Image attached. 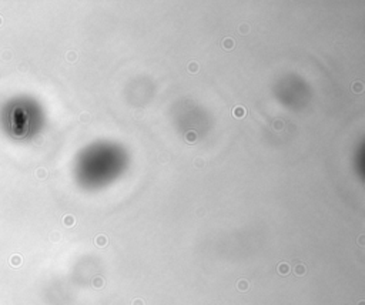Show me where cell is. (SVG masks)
<instances>
[{
  "label": "cell",
  "mask_w": 365,
  "mask_h": 305,
  "mask_svg": "<svg viewBox=\"0 0 365 305\" xmlns=\"http://www.w3.org/2000/svg\"><path fill=\"white\" fill-rule=\"evenodd\" d=\"M245 108L243 107V106H237V107H234V110H233V114H234V117H237V118H243L244 116H245Z\"/></svg>",
  "instance_id": "1"
},
{
  "label": "cell",
  "mask_w": 365,
  "mask_h": 305,
  "mask_svg": "<svg viewBox=\"0 0 365 305\" xmlns=\"http://www.w3.org/2000/svg\"><path fill=\"white\" fill-rule=\"evenodd\" d=\"M277 269H278V274L287 275L288 272H290V264H287V262H281V264H278Z\"/></svg>",
  "instance_id": "2"
},
{
  "label": "cell",
  "mask_w": 365,
  "mask_h": 305,
  "mask_svg": "<svg viewBox=\"0 0 365 305\" xmlns=\"http://www.w3.org/2000/svg\"><path fill=\"white\" fill-rule=\"evenodd\" d=\"M91 284H93L94 288H103L106 282H104V278H103V277H96V278H93Z\"/></svg>",
  "instance_id": "3"
},
{
  "label": "cell",
  "mask_w": 365,
  "mask_h": 305,
  "mask_svg": "<svg viewBox=\"0 0 365 305\" xmlns=\"http://www.w3.org/2000/svg\"><path fill=\"white\" fill-rule=\"evenodd\" d=\"M184 138H186L187 143H190V144H191V143H194V141L197 140V133H196V131H193V130H191V131H187V134H186V137H184Z\"/></svg>",
  "instance_id": "4"
},
{
  "label": "cell",
  "mask_w": 365,
  "mask_h": 305,
  "mask_svg": "<svg viewBox=\"0 0 365 305\" xmlns=\"http://www.w3.org/2000/svg\"><path fill=\"white\" fill-rule=\"evenodd\" d=\"M248 287H250V284H248L247 279H240V281L237 282V288L240 289V291H243V292L247 291Z\"/></svg>",
  "instance_id": "5"
},
{
  "label": "cell",
  "mask_w": 365,
  "mask_h": 305,
  "mask_svg": "<svg viewBox=\"0 0 365 305\" xmlns=\"http://www.w3.org/2000/svg\"><path fill=\"white\" fill-rule=\"evenodd\" d=\"M107 244V237L106 235H97L96 237V245L97 247H106Z\"/></svg>",
  "instance_id": "6"
},
{
  "label": "cell",
  "mask_w": 365,
  "mask_h": 305,
  "mask_svg": "<svg viewBox=\"0 0 365 305\" xmlns=\"http://www.w3.org/2000/svg\"><path fill=\"white\" fill-rule=\"evenodd\" d=\"M351 88L354 93H361V91L364 90V84H362L361 81H355V83H352Z\"/></svg>",
  "instance_id": "7"
},
{
  "label": "cell",
  "mask_w": 365,
  "mask_h": 305,
  "mask_svg": "<svg viewBox=\"0 0 365 305\" xmlns=\"http://www.w3.org/2000/svg\"><path fill=\"white\" fill-rule=\"evenodd\" d=\"M223 47L225 49V50H231V49L234 47V40H233V39H230V37L224 39V41H223Z\"/></svg>",
  "instance_id": "8"
},
{
  "label": "cell",
  "mask_w": 365,
  "mask_h": 305,
  "mask_svg": "<svg viewBox=\"0 0 365 305\" xmlns=\"http://www.w3.org/2000/svg\"><path fill=\"white\" fill-rule=\"evenodd\" d=\"M295 275H304L305 274V265L304 264H297L294 268Z\"/></svg>",
  "instance_id": "9"
},
{
  "label": "cell",
  "mask_w": 365,
  "mask_h": 305,
  "mask_svg": "<svg viewBox=\"0 0 365 305\" xmlns=\"http://www.w3.org/2000/svg\"><path fill=\"white\" fill-rule=\"evenodd\" d=\"M198 69H200V66H198V63H196V61H191V63L188 64L190 73H197V71H198Z\"/></svg>",
  "instance_id": "10"
},
{
  "label": "cell",
  "mask_w": 365,
  "mask_h": 305,
  "mask_svg": "<svg viewBox=\"0 0 365 305\" xmlns=\"http://www.w3.org/2000/svg\"><path fill=\"white\" fill-rule=\"evenodd\" d=\"M240 33L241 34H247L248 33V24L247 23H243L240 26Z\"/></svg>",
  "instance_id": "11"
},
{
  "label": "cell",
  "mask_w": 365,
  "mask_h": 305,
  "mask_svg": "<svg viewBox=\"0 0 365 305\" xmlns=\"http://www.w3.org/2000/svg\"><path fill=\"white\" fill-rule=\"evenodd\" d=\"M66 225H73V222H74V218L73 217H66Z\"/></svg>",
  "instance_id": "12"
},
{
  "label": "cell",
  "mask_w": 365,
  "mask_h": 305,
  "mask_svg": "<svg viewBox=\"0 0 365 305\" xmlns=\"http://www.w3.org/2000/svg\"><path fill=\"white\" fill-rule=\"evenodd\" d=\"M274 128H275V130H281V128H282V123H281V121H275V123H274Z\"/></svg>",
  "instance_id": "13"
},
{
  "label": "cell",
  "mask_w": 365,
  "mask_h": 305,
  "mask_svg": "<svg viewBox=\"0 0 365 305\" xmlns=\"http://www.w3.org/2000/svg\"><path fill=\"white\" fill-rule=\"evenodd\" d=\"M133 305H144V302H143V299L137 298V299H134V301H133Z\"/></svg>",
  "instance_id": "14"
},
{
  "label": "cell",
  "mask_w": 365,
  "mask_h": 305,
  "mask_svg": "<svg viewBox=\"0 0 365 305\" xmlns=\"http://www.w3.org/2000/svg\"><path fill=\"white\" fill-rule=\"evenodd\" d=\"M204 164V161L203 160H200V158H197L196 160V165H198V167H201V165Z\"/></svg>",
  "instance_id": "15"
},
{
  "label": "cell",
  "mask_w": 365,
  "mask_h": 305,
  "mask_svg": "<svg viewBox=\"0 0 365 305\" xmlns=\"http://www.w3.org/2000/svg\"><path fill=\"white\" fill-rule=\"evenodd\" d=\"M358 242H359V245H364V235H361V237H359V241Z\"/></svg>",
  "instance_id": "16"
},
{
  "label": "cell",
  "mask_w": 365,
  "mask_h": 305,
  "mask_svg": "<svg viewBox=\"0 0 365 305\" xmlns=\"http://www.w3.org/2000/svg\"><path fill=\"white\" fill-rule=\"evenodd\" d=\"M358 305H365V302L364 301H359V304Z\"/></svg>",
  "instance_id": "17"
}]
</instances>
